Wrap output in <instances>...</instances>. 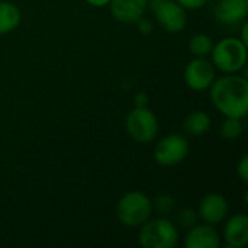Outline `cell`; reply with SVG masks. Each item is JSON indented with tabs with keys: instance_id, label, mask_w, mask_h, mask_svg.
<instances>
[{
	"instance_id": "6da1fadb",
	"label": "cell",
	"mask_w": 248,
	"mask_h": 248,
	"mask_svg": "<svg viewBox=\"0 0 248 248\" xmlns=\"http://www.w3.org/2000/svg\"><path fill=\"white\" fill-rule=\"evenodd\" d=\"M211 102L224 116L246 118L248 113V81L238 74H227L211 84Z\"/></svg>"
},
{
	"instance_id": "7a4b0ae2",
	"label": "cell",
	"mask_w": 248,
	"mask_h": 248,
	"mask_svg": "<svg viewBox=\"0 0 248 248\" xmlns=\"http://www.w3.org/2000/svg\"><path fill=\"white\" fill-rule=\"evenodd\" d=\"M212 64L225 74L238 73L247 62V44L240 38H224L212 46Z\"/></svg>"
},
{
	"instance_id": "3957f363",
	"label": "cell",
	"mask_w": 248,
	"mask_h": 248,
	"mask_svg": "<svg viewBox=\"0 0 248 248\" xmlns=\"http://www.w3.org/2000/svg\"><path fill=\"white\" fill-rule=\"evenodd\" d=\"M153 211V201L138 190L124 195L116 205V217L128 228L141 227L151 218Z\"/></svg>"
},
{
	"instance_id": "277c9868",
	"label": "cell",
	"mask_w": 248,
	"mask_h": 248,
	"mask_svg": "<svg viewBox=\"0 0 248 248\" xmlns=\"http://www.w3.org/2000/svg\"><path fill=\"white\" fill-rule=\"evenodd\" d=\"M138 243L145 248H174L179 243L177 227L164 217L148 219L140 227Z\"/></svg>"
},
{
	"instance_id": "5b68a950",
	"label": "cell",
	"mask_w": 248,
	"mask_h": 248,
	"mask_svg": "<svg viewBox=\"0 0 248 248\" xmlns=\"http://www.w3.org/2000/svg\"><path fill=\"white\" fill-rule=\"evenodd\" d=\"M125 128L128 135L141 144H147L155 140L158 134V121L157 116L147 108H137L128 113L125 119Z\"/></svg>"
},
{
	"instance_id": "8992f818",
	"label": "cell",
	"mask_w": 248,
	"mask_h": 248,
	"mask_svg": "<svg viewBox=\"0 0 248 248\" xmlns=\"http://www.w3.org/2000/svg\"><path fill=\"white\" fill-rule=\"evenodd\" d=\"M151 9L163 29L171 33L182 32L187 23L186 9L176 0H151Z\"/></svg>"
},
{
	"instance_id": "52a82bcc",
	"label": "cell",
	"mask_w": 248,
	"mask_h": 248,
	"mask_svg": "<svg viewBox=\"0 0 248 248\" xmlns=\"http://www.w3.org/2000/svg\"><path fill=\"white\" fill-rule=\"evenodd\" d=\"M189 141L180 134L164 137L154 150V160L164 167H171L182 163L189 154Z\"/></svg>"
},
{
	"instance_id": "ba28073f",
	"label": "cell",
	"mask_w": 248,
	"mask_h": 248,
	"mask_svg": "<svg viewBox=\"0 0 248 248\" xmlns=\"http://www.w3.org/2000/svg\"><path fill=\"white\" fill-rule=\"evenodd\" d=\"M183 78L189 89L195 92H205L215 80V67L203 57H196L186 65Z\"/></svg>"
},
{
	"instance_id": "9c48e42d",
	"label": "cell",
	"mask_w": 248,
	"mask_h": 248,
	"mask_svg": "<svg viewBox=\"0 0 248 248\" xmlns=\"http://www.w3.org/2000/svg\"><path fill=\"white\" fill-rule=\"evenodd\" d=\"M228 201L225 196L219 193L206 195L198 208V218H201L205 224L218 225L228 217Z\"/></svg>"
},
{
	"instance_id": "30bf717a",
	"label": "cell",
	"mask_w": 248,
	"mask_h": 248,
	"mask_svg": "<svg viewBox=\"0 0 248 248\" xmlns=\"http://www.w3.org/2000/svg\"><path fill=\"white\" fill-rule=\"evenodd\" d=\"M150 0H110L109 7L113 17L122 23H137L147 10Z\"/></svg>"
},
{
	"instance_id": "8fae6325",
	"label": "cell",
	"mask_w": 248,
	"mask_h": 248,
	"mask_svg": "<svg viewBox=\"0 0 248 248\" xmlns=\"http://www.w3.org/2000/svg\"><path fill=\"white\" fill-rule=\"evenodd\" d=\"M221 238L209 224H195L189 228L185 237V247L186 248H219Z\"/></svg>"
},
{
	"instance_id": "7c38bea8",
	"label": "cell",
	"mask_w": 248,
	"mask_h": 248,
	"mask_svg": "<svg viewBox=\"0 0 248 248\" xmlns=\"http://www.w3.org/2000/svg\"><path fill=\"white\" fill-rule=\"evenodd\" d=\"M224 238L231 248H244L248 244V217L235 214L227 219L224 227Z\"/></svg>"
},
{
	"instance_id": "4fadbf2b",
	"label": "cell",
	"mask_w": 248,
	"mask_h": 248,
	"mask_svg": "<svg viewBox=\"0 0 248 248\" xmlns=\"http://www.w3.org/2000/svg\"><path fill=\"white\" fill-rule=\"evenodd\" d=\"M248 13V0H219L215 16L224 25H238Z\"/></svg>"
},
{
	"instance_id": "5bb4252c",
	"label": "cell",
	"mask_w": 248,
	"mask_h": 248,
	"mask_svg": "<svg viewBox=\"0 0 248 248\" xmlns=\"http://www.w3.org/2000/svg\"><path fill=\"white\" fill-rule=\"evenodd\" d=\"M211 116L203 110H195L183 121V129L192 137H202L211 129Z\"/></svg>"
},
{
	"instance_id": "9a60e30c",
	"label": "cell",
	"mask_w": 248,
	"mask_h": 248,
	"mask_svg": "<svg viewBox=\"0 0 248 248\" xmlns=\"http://www.w3.org/2000/svg\"><path fill=\"white\" fill-rule=\"evenodd\" d=\"M22 19L19 7L12 1H0V35L15 31Z\"/></svg>"
},
{
	"instance_id": "2e32d148",
	"label": "cell",
	"mask_w": 248,
	"mask_h": 248,
	"mask_svg": "<svg viewBox=\"0 0 248 248\" xmlns=\"http://www.w3.org/2000/svg\"><path fill=\"white\" fill-rule=\"evenodd\" d=\"M214 46L212 38L206 33H196L189 41V49L195 57H205L211 54Z\"/></svg>"
},
{
	"instance_id": "e0dca14e",
	"label": "cell",
	"mask_w": 248,
	"mask_h": 248,
	"mask_svg": "<svg viewBox=\"0 0 248 248\" xmlns=\"http://www.w3.org/2000/svg\"><path fill=\"white\" fill-rule=\"evenodd\" d=\"M244 132V125L243 119L240 118H231L225 116V121L221 124V135L225 140H237L243 135Z\"/></svg>"
},
{
	"instance_id": "ac0fdd59",
	"label": "cell",
	"mask_w": 248,
	"mask_h": 248,
	"mask_svg": "<svg viewBox=\"0 0 248 248\" xmlns=\"http://www.w3.org/2000/svg\"><path fill=\"white\" fill-rule=\"evenodd\" d=\"M176 208V199L171 195H158L153 202V209L158 212L160 217H166L171 214Z\"/></svg>"
},
{
	"instance_id": "d6986e66",
	"label": "cell",
	"mask_w": 248,
	"mask_h": 248,
	"mask_svg": "<svg viewBox=\"0 0 248 248\" xmlns=\"http://www.w3.org/2000/svg\"><path fill=\"white\" fill-rule=\"evenodd\" d=\"M177 224L182 228L189 230L190 227L198 224V212H195L193 209H189V208L180 209L179 214H177Z\"/></svg>"
},
{
	"instance_id": "ffe728a7",
	"label": "cell",
	"mask_w": 248,
	"mask_h": 248,
	"mask_svg": "<svg viewBox=\"0 0 248 248\" xmlns=\"http://www.w3.org/2000/svg\"><path fill=\"white\" fill-rule=\"evenodd\" d=\"M237 174H238V177H240L244 183H248V157L247 155H243V158L238 161V164H237Z\"/></svg>"
},
{
	"instance_id": "44dd1931",
	"label": "cell",
	"mask_w": 248,
	"mask_h": 248,
	"mask_svg": "<svg viewBox=\"0 0 248 248\" xmlns=\"http://www.w3.org/2000/svg\"><path fill=\"white\" fill-rule=\"evenodd\" d=\"M180 6H183L186 10L190 9V10H196V9H201L203 7L209 0H176Z\"/></svg>"
},
{
	"instance_id": "7402d4cb",
	"label": "cell",
	"mask_w": 248,
	"mask_h": 248,
	"mask_svg": "<svg viewBox=\"0 0 248 248\" xmlns=\"http://www.w3.org/2000/svg\"><path fill=\"white\" fill-rule=\"evenodd\" d=\"M137 23H138V31H140L141 33L147 35V33L153 32V23H151L148 19H145V17H141V19H140Z\"/></svg>"
},
{
	"instance_id": "603a6c76",
	"label": "cell",
	"mask_w": 248,
	"mask_h": 248,
	"mask_svg": "<svg viewBox=\"0 0 248 248\" xmlns=\"http://www.w3.org/2000/svg\"><path fill=\"white\" fill-rule=\"evenodd\" d=\"M147 103H148V97H147L145 93H138V94L135 96V99H134V105H135L137 108L147 106Z\"/></svg>"
},
{
	"instance_id": "cb8c5ba5",
	"label": "cell",
	"mask_w": 248,
	"mask_h": 248,
	"mask_svg": "<svg viewBox=\"0 0 248 248\" xmlns=\"http://www.w3.org/2000/svg\"><path fill=\"white\" fill-rule=\"evenodd\" d=\"M86 1H87L89 4L94 6V7H105V6L109 4L110 0H86Z\"/></svg>"
}]
</instances>
